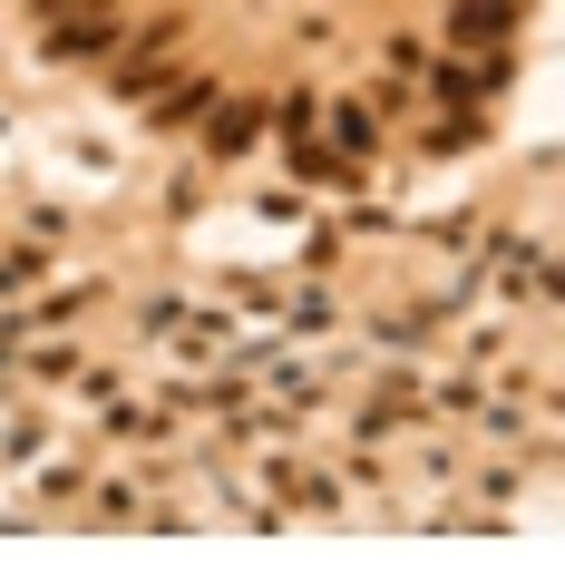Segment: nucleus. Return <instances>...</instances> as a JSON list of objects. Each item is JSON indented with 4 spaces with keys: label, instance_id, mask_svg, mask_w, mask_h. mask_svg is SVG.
<instances>
[{
    "label": "nucleus",
    "instance_id": "nucleus-1",
    "mask_svg": "<svg viewBox=\"0 0 565 585\" xmlns=\"http://www.w3.org/2000/svg\"><path fill=\"white\" fill-rule=\"evenodd\" d=\"M507 20H517V10H507V0H478V10H468V20H458V30H468V40H497V30H507Z\"/></svg>",
    "mask_w": 565,
    "mask_h": 585
}]
</instances>
